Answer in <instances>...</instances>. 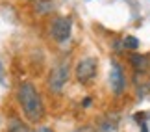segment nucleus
I'll use <instances>...</instances> for the list:
<instances>
[{
  "label": "nucleus",
  "mask_w": 150,
  "mask_h": 132,
  "mask_svg": "<svg viewBox=\"0 0 150 132\" xmlns=\"http://www.w3.org/2000/svg\"><path fill=\"white\" fill-rule=\"evenodd\" d=\"M17 99H19V104L22 106V112H24L26 119L30 123H37L41 121L45 116V106L41 101V95L37 93V89L33 88L30 82H22L17 89Z\"/></svg>",
  "instance_id": "f257e3e1"
},
{
  "label": "nucleus",
  "mask_w": 150,
  "mask_h": 132,
  "mask_svg": "<svg viewBox=\"0 0 150 132\" xmlns=\"http://www.w3.org/2000/svg\"><path fill=\"white\" fill-rule=\"evenodd\" d=\"M69 82V64H59L57 67H54V71L50 73L48 78V88L52 91H61L63 86Z\"/></svg>",
  "instance_id": "f03ea898"
},
{
  "label": "nucleus",
  "mask_w": 150,
  "mask_h": 132,
  "mask_svg": "<svg viewBox=\"0 0 150 132\" xmlns=\"http://www.w3.org/2000/svg\"><path fill=\"white\" fill-rule=\"evenodd\" d=\"M96 67H98V65H96L95 58L80 60L78 65H76V78L80 80V82H83V84L91 82V80L95 78V74H96Z\"/></svg>",
  "instance_id": "7ed1b4c3"
},
{
  "label": "nucleus",
  "mask_w": 150,
  "mask_h": 132,
  "mask_svg": "<svg viewBox=\"0 0 150 132\" xmlns=\"http://www.w3.org/2000/svg\"><path fill=\"white\" fill-rule=\"evenodd\" d=\"M71 26H72V22H71L69 17H57V19L52 22V37H54L57 43L67 41L69 36H71Z\"/></svg>",
  "instance_id": "20e7f679"
},
{
  "label": "nucleus",
  "mask_w": 150,
  "mask_h": 132,
  "mask_svg": "<svg viewBox=\"0 0 150 132\" xmlns=\"http://www.w3.org/2000/svg\"><path fill=\"white\" fill-rule=\"evenodd\" d=\"M109 86H111L113 93L120 95L126 88V76L122 73V67H120L117 61H111V71H109Z\"/></svg>",
  "instance_id": "39448f33"
},
{
  "label": "nucleus",
  "mask_w": 150,
  "mask_h": 132,
  "mask_svg": "<svg viewBox=\"0 0 150 132\" xmlns=\"http://www.w3.org/2000/svg\"><path fill=\"white\" fill-rule=\"evenodd\" d=\"M132 64H134V67L137 69V71H145V69H146V64H148V60H146V56L134 54V56H132Z\"/></svg>",
  "instance_id": "423d86ee"
},
{
  "label": "nucleus",
  "mask_w": 150,
  "mask_h": 132,
  "mask_svg": "<svg viewBox=\"0 0 150 132\" xmlns=\"http://www.w3.org/2000/svg\"><path fill=\"white\" fill-rule=\"evenodd\" d=\"M124 47L130 49V50H135L137 47H139V41H137L134 36H126L124 37Z\"/></svg>",
  "instance_id": "0eeeda50"
},
{
  "label": "nucleus",
  "mask_w": 150,
  "mask_h": 132,
  "mask_svg": "<svg viewBox=\"0 0 150 132\" xmlns=\"http://www.w3.org/2000/svg\"><path fill=\"white\" fill-rule=\"evenodd\" d=\"M39 6H41V8H39V13H47V11L50 9V4L48 2H39Z\"/></svg>",
  "instance_id": "6e6552de"
},
{
  "label": "nucleus",
  "mask_w": 150,
  "mask_h": 132,
  "mask_svg": "<svg viewBox=\"0 0 150 132\" xmlns=\"http://www.w3.org/2000/svg\"><path fill=\"white\" fill-rule=\"evenodd\" d=\"M37 132H52V128H48V127H41Z\"/></svg>",
  "instance_id": "1a4fd4ad"
}]
</instances>
